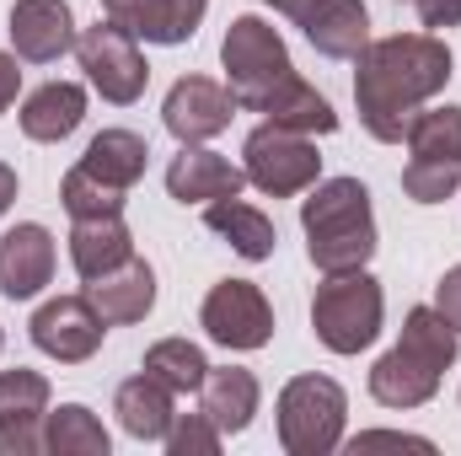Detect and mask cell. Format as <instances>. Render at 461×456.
<instances>
[{
    "instance_id": "6da1fadb",
    "label": "cell",
    "mask_w": 461,
    "mask_h": 456,
    "mask_svg": "<svg viewBox=\"0 0 461 456\" xmlns=\"http://www.w3.org/2000/svg\"><path fill=\"white\" fill-rule=\"evenodd\" d=\"M354 103L359 123L381 145H402L408 118L451 81V49L435 32H392L354 54Z\"/></svg>"
},
{
    "instance_id": "7a4b0ae2",
    "label": "cell",
    "mask_w": 461,
    "mask_h": 456,
    "mask_svg": "<svg viewBox=\"0 0 461 456\" xmlns=\"http://www.w3.org/2000/svg\"><path fill=\"white\" fill-rule=\"evenodd\" d=\"M456 343L461 333L435 306H413L402 317V339L370 365V397L381 408H424L440 392V376L456 365Z\"/></svg>"
},
{
    "instance_id": "3957f363",
    "label": "cell",
    "mask_w": 461,
    "mask_h": 456,
    "mask_svg": "<svg viewBox=\"0 0 461 456\" xmlns=\"http://www.w3.org/2000/svg\"><path fill=\"white\" fill-rule=\"evenodd\" d=\"M301 231L317 274H354L375 252V210L359 178H317L301 199Z\"/></svg>"
},
{
    "instance_id": "277c9868",
    "label": "cell",
    "mask_w": 461,
    "mask_h": 456,
    "mask_svg": "<svg viewBox=\"0 0 461 456\" xmlns=\"http://www.w3.org/2000/svg\"><path fill=\"white\" fill-rule=\"evenodd\" d=\"M274 424H279V446L290 456H328L344 446L348 424V397L333 376H295L285 381L279 403H274Z\"/></svg>"
},
{
    "instance_id": "5b68a950",
    "label": "cell",
    "mask_w": 461,
    "mask_h": 456,
    "mask_svg": "<svg viewBox=\"0 0 461 456\" xmlns=\"http://www.w3.org/2000/svg\"><path fill=\"white\" fill-rule=\"evenodd\" d=\"M381 317H386V296H381V279H370L365 269L328 274V285H317L312 328H317L322 349H333V354L370 349L375 333H381Z\"/></svg>"
},
{
    "instance_id": "8992f818",
    "label": "cell",
    "mask_w": 461,
    "mask_h": 456,
    "mask_svg": "<svg viewBox=\"0 0 461 456\" xmlns=\"http://www.w3.org/2000/svg\"><path fill=\"white\" fill-rule=\"evenodd\" d=\"M241 172L258 194L268 199H295L306 194L317 178H322V156L312 145V134H295L285 123H258L247 140H241Z\"/></svg>"
},
{
    "instance_id": "52a82bcc",
    "label": "cell",
    "mask_w": 461,
    "mask_h": 456,
    "mask_svg": "<svg viewBox=\"0 0 461 456\" xmlns=\"http://www.w3.org/2000/svg\"><path fill=\"white\" fill-rule=\"evenodd\" d=\"M221 65H226L230 97L236 108H252L274 81H285L295 65H290V49L279 38L274 22L263 16H230L226 38H221Z\"/></svg>"
},
{
    "instance_id": "ba28073f",
    "label": "cell",
    "mask_w": 461,
    "mask_h": 456,
    "mask_svg": "<svg viewBox=\"0 0 461 456\" xmlns=\"http://www.w3.org/2000/svg\"><path fill=\"white\" fill-rule=\"evenodd\" d=\"M76 59H81V70H86L92 92H103V103L129 108V103H140V97H145L150 65H145V54H140V38H134V32H123L118 22L103 16V22L81 27V32H76Z\"/></svg>"
},
{
    "instance_id": "9c48e42d",
    "label": "cell",
    "mask_w": 461,
    "mask_h": 456,
    "mask_svg": "<svg viewBox=\"0 0 461 456\" xmlns=\"http://www.w3.org/2000/svg\"><path fill=\"white\" fill-rule=\"evenodd\" d=\"M199 328L210 333V343L247 354L274 339V306L252 279H221L199 306Z\"/></svg>"
},
{
    "instance_id": "30bf717a",
    "label": "cell",
    "mask_w": 461,
    "mask_h": 456,
    "mask_svg": "<svg viewBox=\"0 0 461 456\" xmlns=\"http://www.w3.org/2000/svg\"><path fill=\"white\" fill-rule=\"evenodd\" d=\"M27 333H32V343H38L49 360L81 365V360H92V354L103 349L108 323H103V312H97V306L86 301V290H81V296H54V301H43V306L32 312Z\"/></svg>"
},
{
    "instance_id": "8fae6325",
    "label": "cell",
    "mask_w": 461,
    "mask_h": 456,
    "mask_svg": "<svg viewBox=\"0 0 461 456\" xmlns=\"http://www.w3.org/2000/svg\"><path fill=\"white\" fill-rule=\"evenodd\" d=\"M230 118H236V97L210 76H183L161 103V123L177 145H210L215 134L230 129Z\"/></svg>"
},
{
    "instance_id": "7c38bea8",
    "label": "cell",
    "mask_w": 461,
    "mask_h": 456,
    "mask_svg": "<svg viewBox=\"0 0 461 456\" xmlns=\"http://www.w3.org/2000/svg\"><path fill=\"white\" fill-rule=\"evenodd\" d=\"M11 43H16V59L27 65H54L76 49V11L70 0H16L11 16Z\"/></svg>"
},
{
    "instance_id": "4fadbf2b",
    "label": "cell",
    "mask_w": 461,
    "mask_h": 456,
    "mask_svg": "<svg viewBox=\"0 0 461 456\" xmlns=\"http://www.w3.org/2000/svg\"><path fill=\"white\" fill-rule=\"evenodd\" d=\"M210 0H103V16L118 22L123 32L145 38V43H161V49H177L199 32Z\"/></svg>"
},
{
    "instance_id": "5bb4252c",
    "label": "cell",
    "mask_w": 461,
    "mask_h": 456,
    "mask_svg": "<svg viewBox=\"0 0 461 456\" xmlns=\"http://www.w3.org/2000/svg\"><path fill=\"white\" fill-rule=\"evenodd\" d=\"M54 279V236L38 221H22L0 236V296L5 301H32Z\"/></svg>"
},
{
    "instance_id": "9a60e30c",
    "label": "cell",
    "mask_w": 461,
    "mask_h": 456,
    "mask_svg": "<svg viewBox=\"0 0 461 456\" xmlns=\"http://www.w3.org/2000/svg\"><path fill=\"white\" fill-rule=\"evenodd\" d=\"M241 183H247V172L221 156V150H210V145H183L177 156H172V167H167V194L177 199V205H215V199H236L241 194Z\"/></svg>"
},
{
    "instance_id": "2e32d148",
    "label": "cell",
    "mask_w": 461,
    "mask_h": 456,
    "mask_svg": "<svg viewBox=\"0 0 461 456\" xmlns=\"http://www.w3.org/2000/svg\"><path fill=\"white\" fill-rule=\"evenodd\" d=\"M86 301L103 312L108 328H123V323H145L150 306H156V269L145 258H129L108 269L103 279H86Z\"/></svg>"
},
{
    "instance_id": "e0dca14e",
    "label": "cell",
    "mask_w": 461,
    "mask_h": 456,
    "mask_svg": "<svg viewBox=\"0 0 461 456\" xmlns=\"http://www.w3.org/2000/svg\"><path fill=\"white\" fill-rule=\"evenodd\" d=\"M247 114H263L268 123H285V129H295V134H333L339 129V114H333V103L306 81V76H285V81H274Z\"/></svg>"
},
{
    "instance_id": "ac0fdd59",
    "label": "cell",
    "mask_w": 461,
    "mask_h": 456,
    "mask_svg": "<svg viewBox=\"0 0 461 456\" xmlns=\"http://www.w3.org/2000/svg\"><path fill=\"white\" fill-rule=\"evenodd\" d=\"M295 27L306 32V43L322 59H354L370 43V11H365V0H317Z\"/></svg>"
},
{
    "instance_id": "d6986e66",
    "label": "cell",
    "mask_w": 461,
    "mask_h": 456,
    "mask_svg": "<svg viewBox=\"0 0 461 456\" xmlns=\"http://www.w3.org/2000/svg\"><path fill=\"white\" fill-rule=\"evenodd\" d=\"M81 118H86V87L49 81L22 103V134L38 140V145H59V140H70L81 129Z\"/></svg>"
},
{
    "instance_id": "ffe728a7",
    "label": "cell",
    "mask_w": 461,
    "mask_h": 456,
    "mask_svg": "<svg viewBox=\"0 0 461 456\" xmlns=\"http://www.w3.org/2000/svg\"><path fill=\"white\" fill-rule=\"evenodd\" d=\"M172 387H161L150 370H140V376H129L123 387H118V397H113V414H118V424L134 435V441H167V430H172V419H177V408H172Z\"/></svg>"
},
{
    "instance_id": "44dd1931",
    "label": "cell",
    "mask_w": 461,
    "mask_h": 456,
    "mask_svg": "<svg viewBox=\"0 0 461 456\" xmlns=\"http://www.w3.org/2000/svg\"><path fill=\"white\" fill-rule=\"evenodd\" d=\"M258 403H263V387H258V376L252 370H241V365H210V376H204V387H199V408L221 424V435H241L247 424H252V414H258Z\"/></svg>"
},
{
    "instance_id": "7402d4cb",
    "label": "cell",
    "mask_w": 461,
    "mask_h": 456,
    "mask_svg": "<svg viewBox=\"0 0 461 456\" xmlns=\"http://www.w3.org/2000/svg\"><path fill=\"white\" fill-rule=\"evenodd\" d=\"M129 258H134V236L123 226V215H86L70 226V263L81 279H103Z\"/></svg>"
},
{
    "instance_id": "603a6c76",
    "label": "cell",
    "mask_w": 461,
    "mask_h": 456,
    "mask_svg": "<svg viewBox=\"0 0 461 456\" xmlns=\"http://www.w3.org/2000/svg\"><path fill=\"white\" fill-rule=\"evenodd\" d=\"M204 226L215 231V236H226L230 252L247 258V263H263V258H274V247H279L274 221H268L258 205H247V199H215V205H204Z\"/></svg>"
},
{
    "instance_id": "cb8c5ba5",
    "label": "cell",
    "mask_w": 461,
    "mask_h": 456,
    "mask_svg": "<svg viewBox=\"0 0 461 456\" xmlns=\"http://www.w3.org/2000/svg\"><path fill=\"white\" fill-rule=\"evenodd\" d=\"M145 161H150V145L134 129H103V134H92V145L81 156V167H92L113 188H134L145 178Z\"/></svg>"
},
{
    "instance_id": "d4e9b609",
    "label": "cell",
    "mask_w": 461,
    "mask_h": 456,
    "mask_svg": "<svg viewBox=\"0 0 461 456\" xmlns=\"http://www.w3.org/2000/svg\"><path fill=\"white\" fill-rule=\"evenodd\" d=\"M108 430L86 403H65L43 414V451L49 456H108Z\"/></svg>"
},
{
    "instance_id": "484cf974",
    "label": "cell",
    "mask_w": 461,
    "mask_h": 456,
    "mask_svg": "<svg viewBox=\"0 0 461 456\" xmlns=\"http://www.w3.org/2000/svg\"><path fill=\"white\" fill-rule=\"evenodd\" d=\"M145 370L161 381V387H172L177 397H188V392H199L204 387V376H210V360H204V349L188 339H161L145 349Z\"/></svg>"
},
{
    "instance_id": "4316f807",
    "label": "cell",
    "mask_w": 461,
    "mask_h": 456,
    "mask_svg": "<svg viewBox=\"0 0 461 456\" xmlns=\"http://www.w3.org/2000/svg\"><path fill=\"white\" fill-rule=\"evenodd\" d=\"M123 199H129V188H113V183H103L92 167H70L65 172V183H59V205H65V215L70 221H86V215H123Z\"/></svg>"
},
{
    "instance_id": "83f0119b",
    "label": "cell",
    "mask_w": 461,
    "mask_h": 456,
    "mask_svg": "<svg viewBox=\"0 0 461 456\" xmlns=\"http://www.w3.org/2000/svg\"><path fill=\"white\" fill-rule=\"evenodd\" d=\"M49 414V376L38 370H0V430L16 424H43Z\"/></svg>"
},
{
    "instance_id": "f1b7e54d",
    "label": "cell",
    "mask_w": 461,
    "mask_h": 456,
    "mask_svg": "<svg viewBox=\"0 0 461 456\" xmlns=\"http://www.w3.org/2000/svg\"><path fill=\"white\" fill-rule=\"evenodd\" d=\"M408 150L429 161H461V108H419L408 118Z\"/></svg>"
},
{
    "instance_id": "f546056e",
    "label": "cell",
    "mask_w": 461,
    "mask_h": 456,
    "mask_svg": "<svg viewBox=\"0 0 461 456\" xmlns=\"http://www.w3.org/2000/svg\"><path fill=\"white\" fill-rule=\"evenodd\" d=\"M461 188V161H429V156H413L402 167V194L413 205H446Z\"/></svg>"
},
{
    "instance_id": "4dcf8cb0",
    "label": "cell",
    "mask_w": 461,
    "mask_h": 456,
    "mask_svg": "<svg viewBox=\"0 0 461 456\" xmlns=\"http://www.w3.org/2000/svg\"><path fill=\"white\" fill-rule=\"evenodd\" d=\"M161 446L172 456H215L221 451V424H215L204 408H199V414H177Z\"/></svg>"
},
{
    "instance_id": "1f68e13d",
    "label": "cell",
    "mask_w": 461,
    "mask_h": 456,
    "mask_svg": "<svg viewBox=\"0 0 461 456\" xmlns=\"http://www.w3.org/2000/svg\"><path fill=\"white\" fill-rule=\"evenodd\" d=\"M375 446H413V451H435L424 435H402V430H365L348 441V451H375Z\"/></svg>"
},
{
    "instance_id": "d6a6232c",
    "label": "cell",
    "mask_w": 461,
    "mask_h": 456,
    "mask_svg": "<svg viewBox=\"0 0 461 456\" xmlns=\"http://www.w3.org/2000/svg\"><path fill=\"white\" fill-rule=\"evenodd\" d=\"M419 22L429 32H446V27H461V0H413Z\"/></svg>"
},
{
    "instance_id": "836d02e7",
    "label": "cell",
    "mask_w": 461,
    "mask_h": 456,
    "mask_svg": "<svg viewBox=\"0 0 461 456\" xmlns=\"http://www.w3.org/2000/svg\"><path fill=\"white\" fill-rule=\"evenodd\" d=\"M435 312H440V317L461 333V263L440 279V285H435Z\"/></svg>"
},
{
    "instance_id": "e575fe53",
    "label": "cell",
    "mask_w": 461,
    "mask_h": 456,
    "mask_svg": "<svg viewBox=\"0 0 461 456\" xmlns=\"http://www.w3.org/2000/svg\"><path fill=\"white\" fill-rule=\"evenodd\" d=\"M16 92H22V70H16V54H0V114L16 103Z\"/></svg>"
},
{
    "instance_id": "d590c367",
    "label": "cell",
    "mask_w": 461,
    "mask_h": 456,
    "mask_svg": "<svg viewBox=\"0 0 461 456\" xmlns=\"http://www.w3.org/2000/svg\"><path fill=\"white\" fill-rule=\"evenodd\" d=\"M11 205H16V172H11V167L0 161V215H5Z\"/></svg>"
},
{
    "instance_id": "8d00e7d4",
    "label": "cell",
    "mask_w": 461,
    "mask_h": 456,
    "mask_svg": "<svg viewBox=\"0 0 461 456\" xmlns=\"http://www.w3.org/2000/svg\"><path fill=\"white\" fill-rule=\"evenodd\" d=\"M263 5H274L279 16H290V22H301V16H306V11H312L317 0H263Z\"/></svg>"
},
{
    "instance_id": "74e56055",
    "label": "cell",
    "mask_w": 461,
    "mask_h": 456,
    "mask_svg": "<svg viewBox=\"0 0 461 456\" xmlns=\"http://www.w3.org/2000/svg\"><path fill=\"white\" fill-rule=\"evenodd\" d=\"M0 349H5V333H0Z\"/></svg>"
}]
</instances>
